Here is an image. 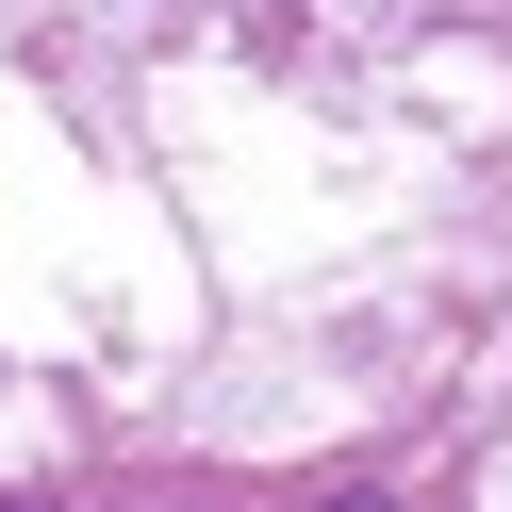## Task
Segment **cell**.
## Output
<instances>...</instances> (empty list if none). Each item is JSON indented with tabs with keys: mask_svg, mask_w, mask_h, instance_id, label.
<instances>
[{
	"mask_svg": "<svg viewBox=\"0 0 512 512\" xmlns=\"http://www.w3.org/2000/svg\"><path fill=\"white\" fill-rule=\"evenodd\" d=\"M331 512H380V496H331Z\"/></svg>",
	"mask_w": 512,
	"mask_h": 512,
	"instance_id": "1",
	"label": "cell"
}]
</instances>
